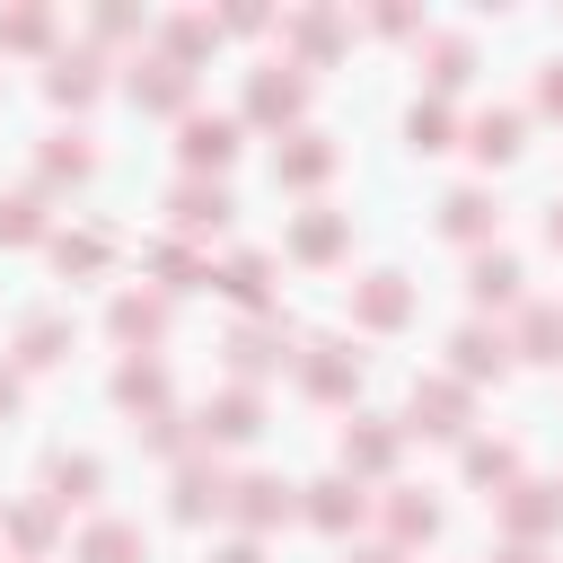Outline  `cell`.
I'll use <instances>...</instances> for the list:
<instances>
[{"instance_id":"cell-1","label":"cell","mask_w":563,"mask_h":563,"mask_svg":"<svg viewBox=\"0 0 563 563\" xmlns=\"http://www.w3.org/2000/svg\"><path fill=\"white\" fill-rule=\"evenodd\" d=\"M299 106H308V79H299V70H282V62L255 70V88H246V114H255V123H290Z\"/></svg>"},{"instance_id":"cell-9","label":"cell","mask_w":563,"mask_h":563,"mask_svg":"<svg viewBox=\"0 0 563 563\" xmlns=\"http://www.w3.org/2000/svg\"><path fill=\"white\" fill-rule=\"evenodd\" d=\"M229 510H238V519H246V528H273V519H290V510H299V501H290V484H273V475H246V484H238V501H229Z\"/></svg>"},{"instance_id":"cell-3","label":"cell","mask_w":563,"mask_h":563,"mask_svg":"<svg viewBox=\"0 0 563 563\" xmlns=\"http://www.w3.org/2000/svg\"><path fill=\"white\" fill-rule=\"evenodd\" d=\"M519 132H528V114H519V106H493V114H475V141H466V150H475L484 167H501V158H519V150H528Z\"/></svg>"},{"instance_id":"cell-41","label":"cell","mask_w":563,"mask_h":563,"mask_svg":"<svg viewBox=\"0 0 563 563\" xmlns=\"http://www.w3.org/2000/svg\"><path fill=\"white\" fill-rule=\"evenodd\" d=\"M9 405H18V378H9V369H0V413H9Z\"/></svg>"},{"instance_id":"cell-7","label":"cell","mask_w":563,"mask_h":563,"mask_svg":"<svg viewBox=\"0 0 563 563\" xmlns=\"http://www.w3.org/2000/svg\"><path fill=\"white\" fill-rule=\"evenodd\" d=\"M449 352H457L466 378H501V369H510V334H493V325H466Z\"/></svg>"},{"instance_id":"cell-20","label":"cell","mask_w":563,"mask_h":563,"mask_svg":"<svg viewBox=\"0 0 563 563\" xmlns=\"http://www.w3.org/2000/svg\"><path fill=\"white\" fill-rule=\"evenodd\" d=\"M202 440H255V396H220L202 413Z\"/></svg>"},{"instance_id":"cell-10","label":"cell","mask_w":563,"mask_h":563,"mask_svg":"<svg viewBox=\"0 0 563 563\" xmlns=\"http://www.w3.org/2000/svg\"><path fill=\"white\" fill-rule=\"evenodd\" d=\"M132 97H141V106H158V114H176V106L194 97V70H176V62H150V70H132Z\"/></svg>"},{"instance_id":"cell-28","label":"cell","mask_w":563,"mask_h":563,"mask_svg":"<svg viewBox=\"0 0 563 563\" xmlns=\"http://www.w3.org/2000/svg\"><path fill=\"white\" fill-rule=\"evenodd\" d=\"M510 528H519V537H545V528H554V501H545L537 484H519V493H510Z\"/></svg>"},{"instance_id":"cell-18","label":"cell","mask_w":563,"mask_h":563,"mask_svg":"<svg viewBox=\"0 0 563 563\" xmlns=\"http://www.w3.org/2000/svg\"><path fill=\"white\" fill-rule=\"evenodd\" d=\"M308 519H317V528H334V537H343V528H352V519H361V484H343V475H334V484H317V501H308Z\"/></svg>"},{"instance_id":"cell-37","label":"cell","mask_w":563,"mask_h":563,"mask_svg":"<svg viewBox=\"0 0 563 563\" xmlns=\"http://www.w3.org/2000/svg\"><path fill=\"white\" fill-rule=\"evenodd\" d=\"M26 361H62V317H26Z\"/></svg>"},{"instance_id":"cell-19","label":"cell","mask_w":563,"mask_h":563,"mask_svg":"<svg viewBox=\"0 0 563 563\" xmlns=\"http://www.w3.org/2000/svg\"><path fill=\"white\" fill-rule=\"evenodd\" d=\"M334 246H343V220H334V211H308V220L290 229V255H308V264H325Z\"/></svg>"},{"instance_id":"cell-6","label":"cell","mask_w":563,"mask_h":563,"mask_svg":"<svg viewBox=\"0 0 563 563\" xmlns=\"http://www.w3.org/2000/svg\"><path fill=\"white\" fill-rule=\"evenodd\" d=\"M413 431H466V387H449V378H431V387H413Z\"/></svg>"},{"instance_id":"cell-8","label":"cell","mask_w":563,"mask_h":563,"mask_svg":"<svg viewBox=\"0 0 563 563\" xmlns=\"http://www.w3.org/2000/svg\"><path fill=\"white\" fill-rule=\"evenodd\" d=\"M299 387H308V396H343V387H361V352H343V343H317V361L299 369Z\"/></svg>"},{"instance_id":"cell-31","label":"cell","mask_w":563,"mask_h":563,"mask_svg":"<svg viewBox=\"0 0 563 563\" xmlns=\"http://www.w3.org/2000/svg\"><path fill=\"white\" fill-rule=\"evenodd\" d=\"M264 273H273V255H238V264L220 273V290H229V299H264Z\"/></svg>"},{"instance_id":"cell-21","label":"cell","mask_w":563,"mask_h":563,"mask_svg":"<svg viewBox=\"0 0 563 563\" xmlns=\"http://www.w3.org/2000/svg\"><path fill=\"white\" fill-rule=\"evenodd\" d=\"M387 457H396V431H378V422H369V431H343V466H352V475H378Z\"/></svg>"},{"instance_id":"cell-13","label":"cell","mask_w":563,"mask_h":563,"mask_svg":"<svg viewBox=\"0 0 563 563\" xmlns=\"http://www.w3.org/2000/svg\"><path fill=\"white\" fill-rule=\"evenodd\" d=\"M405 308H413L405 273H369V290H361V325H405Z\"/></svg>"},{"instance_id":"cell-14","label":"cell","mask_w":563,"mask_h":563,"mask_svg":"<svg viewBox=\"0 0 563 563\" xmlns=\"http://www.w3.org/2000/svg\"><path fill=\"white\" fill-rule=\"evenodd\" d=\"M79 563H141V528L132 519H97L88 545H79Z\"/></svg>"},{"instance_id":"cell-12","label":"cell","mask_w":563,"mask_h":563,"mask_svg":"<svg viewBox=\"0 0 563 563\" xmlns=\"http://www.w3.org/2000/svg\"><path fill=\"white\" fill-rule=\"evenodd\" d=\"M519 352H528V361H563V308L528 299V308H519Z\"/></svg>"},{"instance_id":"cell-42","label":"cell","mask_w":563,"mask_h":563,"mask_svg":"<svg viewBox=\"0 0 563 563\" xmlns=\"http://www.w3.org/2000/svg\"><path fill=\"white\" fill-rule=\"evenodd\" d=\"M545 238H554V246H563V202H554V211H545Z\"/></svg>"},{"instance_id":"cell-40","label":"cell","mask_w":563,"mask_h":563,"mask_svg":"<svg viewBox=\"0 0 563 563\" xmlns=\"http://www.w3.org/2000/svg\"><path fill=\"white\" fill-rule=\"evenodd\" d=\"M220 563H264V545H229V554H220Z\"/></svg>"},{"instance_id":"cell-39","label":"cell","mask_w":563,"mask_h":563,"mask_svg":"<svg viewBox=\"0 0 563 563\" xmlns=\"http://www.w3.org/2000/svg\"><path fill=\"white\" fill-rule=\"evenodd\" d=\"M537 106H554V114H563V62H545V79H537Z\"/></svg>"},{"instance_id":"cell-29","label":"cell","mask_w":563,"mask_h":563,"mask_svg":"<svg viewBox=\"0 0 563 563\" xmlns=\"http://www.w3.org/2000/svg\"><path fill=\"white\" fill-rule=\"evenodd\" d=\"M290 35H299V53H308V62H325V53L343 44V18H325V9H317V18H299Z\"/></svg>"},{"instance_id":"cell-22","label":"cell","mask_w":563,"mask_h":563,"mask_svg":"<svg viewBox=\"0 0 563 563\" xmlns=\"http://www.w3.org/2000/svg\"><path fill=\"white\" fill-rule=\"evenodd\" d=\"M387 528L413 545V537H440V501H422V493H396L387 501Z\"/></svg>"},{"instance_id":"cell-5","label":"cell","mask_w":563,"mask_h":563,"mask_svg":"<svg viewBox=\"0 0 563 563\" xmlns=\"http://www.w3.org/2000/svg\"><path fill=\"white\" fill-rule=\"evenodd\" d=\"M238 158V123L229 114H194L185 123V167H229Z\"/></svg>"},{"instance_id":"cell-38","label":"cell","mask_w":563,"mask_h":563,"mask_svg":"<svg viewBox=\"0 0 563 563\" xmlns=\"http://www.w3.org/2000/svg\"><path fill=\"white\" fill-rule=\"evenodd\" d=\"M167 44H176V70H185V62L211 44V18H176V26H167Z\"/></svg>"},{"instance_id":"cell-17","label":"cell","mask_w":563,"mask_h":563,"mask_svg":"<svg viewBox=\"0 0 563 563\" xmlns=\"http://www.w3.org/2000/svg\"><path fill=\"white\" fill-rule=\"evenodd\" d=\"M114 334L123 343H158L167 334V299H114Z\"/></svg>"},{"instance_id":"cell-4","label":"cell","mask_w":563,"mask_h":563,"mask_svg":"<svg viewBox=\"0 0 563 563\" xmlns=\"http://www.w3.org/2000/svg\"><path fill=\"white\" fill-rule=\"evenodd\" d=\"M273 176H282V185H325V176H334V141H325V132H290V150L273 158Z\"/></svg>"},{"instance_id":"cell-2","label":"cell","mask_w":563,"mask_h":563,"mask_svg":"<svg viewBox=\"0 0 563 563\" xmlns=\"http://www.w3.org/2000/svg\"><path fill=\"white\" fill-rule=\"evenodd\" d=\"M167 211H176V229H185V238L229 229V194H220V185H202V176H185V185L167 194Z\"/></svg>"},{"instance_id":"cell-30","label":"cell","mask_w":563,"mask_h":563,"mask_svg":"<svg viewBox=\"0 0 563 563\" xmlns=\"http://www.w3.org/2000/svg\"><path fill=\"white\" fill-rule=\"evenodd\" d=\"M405 141L413 150H449V106H413L405 114Z\"/></svg>"},{"instance_id":"cell-25","label":"cell","mask_w":563,"mask_h":563,"mask_svg":"<svg viewBox=\"0 0 563 563\" xmlns=\"http://www.w3.org/2000/svg\"><path fill=\"white\" fill-rule=\"evenodd\" d=\"M229 493H220V475H202V466H185L176 475V519H202V510H220Z\"/></svg>"},{"instance_id":"cell-27","label":"cell","mask_w":563,"mask_h":563,"mask_svg":"<svg viewBox=\"0 0 563 563\" xmlns=\"http://www.w3.org/2000/svg\"><path fill=\"white\" fill-rule=\"evenodd\" d=\"M466 475H475V484H501V475H519V449H501V440H475V449H466Z\"/></svg>"},{"instance_id":"cell-24","label":"cell","mask_w":563,"mask_h":563,"mask_svg":"<svg viewBox=\"0 0 563 563\" xmlns=\"http://www.w3.org/2000/svg\"><path fill=\"white\" fill-rule=\"evenodd\" d=\"M44 484H53V501H88L97 493V457H53Z\"/></svg>"},{"instance_id":"cell-26","label":"cell","mask_w":563,"mask_h":563,"mask_svg":"<svg viewBox=\"0 0 563 563\" xmlns=\"http://www.w3.org/2000/svg\"><path fill=\"white\" fill-rule=\"evenodd\" d=\"M466 70H475V44H466V35H440V44H431V79H440V88H457Z\"/></svg>"},{"instance_id":"cell-36","label":"cell","mask_w":563,"mask_h":563,"mask_svg":"<svg viewBox=\"0 0 563 563\" xmlns=\"http://www.w3.org/2000/svg\"><path fill=\"white\" fill-rule=\"evenodd\" d=\"M35 229H44V220H35V194H9V202H0V238H9V246H26Z\"/></svg>"},{"instance_id":"cell-43","label":"cell","mask_w":563,"mask_h":563,"mask_svg":"<svg viewBox=\"0 0 563 563\" xmlns=\"http://www.w3.org/2000/svg\"><path fill=\"white\" fill-rule=\"evenodd\" d=\"M361 563H396V554H361Z\"/></svg>"},{"instance_id":"cell-33","label":"cell","mask_w":563,"mask_h":563,"mask_svg":"<svg viewBox=\"0 0 563 563\" xmlns=\"http://www.w3.org/2000/svg\"><path fill=\"white\" fill-rule=\"evenodd\" d=\"M44 35H53V18H44V9H18V18H0V44H9V53H35Z\"/></svg>"},{"instance_id":"cell-34","label":"cell","mask_w":563,"mask_h":563,"mask_svg":"<svg viewBox=\"0 0 563 563\" xmlns=\"http://www.w3.org/2000/svg\"><path fill=\"white\" fill-rule=\"evenodd\" d=\"M53 264L62 273H97L106 264V238H53Z\"/></svg>"},{"instance_id":"cell-15","label":"cell","mask_w":563,"mask_h":563,"mask_svg":"<svg viewBox=\"0 0 563 563\" xmlns=\"http://www.w3.org/2000/svg\"><path fill=\"white\" fill-rule=\"evenodd\" d=\"M44 88H53V106H88L97 97V53H62Z\"/></svg>"},{"instance_id":"cell-35","label":"cell","mask_w":563,"mask_h":563,"mask_svg":"<svg viewBox=\"0 0 563 563\" xmlns=\"http://www.w3.org/2000/svg\"><path fill=\"white\" fill-rule=\"evenodd\" d=\"M114 396H123V405H150V396H167V378H158V361H132V369L114 378Z\"/></svg>"},{"instance_id":"cell-23","label":"cell","mask_w":563,"mask_h":563,"mask_svg":"<svg viewBox=\"0 0 563 563\" xmlns=\"http://www.w3.org/2000/svg\"><path fill=\"white\" fill-rule=\"evenodd\" d=\"M97 167V150H88V132H53V150H44V176L62 185V176H88Z\"/></svg>"},{"instance_id":"cell-16","label":"cell","mask_w":563,"mask_h":563,"mask_svg":"<svg viewBox=\"0 0 563 563\" xmlns=\"http://www.w3.org/2000/svg\"><path fill=\"white\" fill-rule=\"evenodd\" d=\"M493 220H501V211H493V194H475V185H466V194H449V202H440V229H449V238H484V229H493Z\"/></svg>"},{"instance_id":"cell-32","label":"cell","mask_w":563,"mask_h":563,"mask_svg":"<svg viewBox=\"0 0 563 563\" xmlns=\"http://www.w3.org/2000/svg\"><path fill=\"white\" fill-rule=\"evenodd\" d=\"M229 352H238V369H246V378H264V369L282 361V334H255V325H246V334H238Z\"/></svg>"},{"instance_id":"cell-11","label":"cell","mask_w":563,"mask_h":563,"mask_svg":"<svg viewBox=\"0 0 563 563\" xmlns=\"http://www.w3.org/2000/svg\"><path fill=\"white\" fill-rule=\"evenodd\" d=\"M466 290H475V308H510L519 299V255H475Z\"/></svg>"}]
</instances>
